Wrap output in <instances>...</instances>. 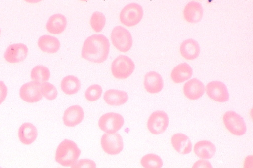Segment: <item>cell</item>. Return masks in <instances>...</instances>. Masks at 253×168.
Listing matches in <instances>:
<instances>
[{
	"label": "cell",
	"mask_w": 253,
	"mask_h": 168,
	"mask_svg": "<svg viewBox=\"0 0 253 168\" xmlns=\"http://www.w3.org/2000/svg\"><path fill=\"white\" fill-rule=\"evenodd\" d=\"M253 157L249 155L246 157L243 164V168H253Z\"/></svg>",
	"instance_id": "cell-34"
},
{
	"label": "cell",
	"mask_w": 253,
	"mask_h": 168,
	"mask_svg": "<svg viewBox=\"0 0 253 168\" xmlns=\"http://www.w3.org/2000/svg\"><path fill=\"white\" fill-rule=\"evenodd\" d=\"M84 116V110L81 106H72L65 111L63 117V123L68 127H75L82 122Z\"/></svg>",
	"instance_id": "cell-16"
},
{
	"label": "cell",
	"mask_w": 253,
	"mask_h": 168,
	"mask_svg": "<svg viewBox=\"0 0 253 168\" xmlns=\"http://www.w3.org/2000/svg\"><path fill=\"white\" fill-rule=\"evenodd\" d=\"M223 122L227 129L235 136H243L246 132V125L243 118L234 111L226 112Z\"/></svg>",
	"instance_id": "cell-6"
},
{
	"label": "cell",
	"mask_w": 253,
	"mask_h": 168,
	"mask_svg": "<svg viewBox=\"0 0 253 168\" xmlns=\"http://www.w3.org/2000/svg\"><path fill=\"white\" fill-rule=\"evenodd\" d=\"M71 168H97V165L91 160L84 159L77 161Z\"/></svg>",
	"instance_id": "cell-31"
},
{
	"label": "cell",
	"mask_w": 253,
	"mask_h": 168,
	"mask_svg": "<svg viewBox=\"0 0 253 168\" xmlns=\"http://www.w3.org/2000/svg\"><path fill=\"white\" fill-rule=\"evenodd\" d=\"M67 26L66 17L60 14H56L49 18L46 24V28L50 33L58 35L66 30Z\"/></svg>",
	"instance_id": "cell-22"
},
{
	"label": "cell",
	"mask_w": 253,
	"mask_h": 168,
	"mask_svg": "<svg viewBox=\"0 0 253 168\" xmlns=\"http://www.w3.org/2000/svg\"><path fill=\"white\" fill-rule=\"evenodd\" d=\"M1 28H0V36H1Z\"/></svg>",
	"instance_id": "cell-36"
},
{
	"label": "cell",
	"mask_w": 253,
	"mask_h": 168,
	"mask_svg": "<svg viewBox=\"0 0 253 168\" xmlns=\"http://www.w3.org/2000/svg\"><path fill=\"white\" fill-rule=\"evenodd\" d=\"M28 54V49L24 44L10 45L4 53V58L9 63L14 64L23 61Z\"/></svg>",
	"instance_id": "cell-12"
},
{
	"label": "cell",
	"mask_w": 253,
	"mask_h": 168,
	"mask_svg": "<svg viewBox=\"0 0 253 168\" xmlns=\"http://www.w3.org/2000/svg\"><path fill=\"white\" fill-rule=\"evenodd\" d=\"M164 85L162 77L156 72H149L145 76L144 86L149 93L156 94L160 92L164 88Z\"/></svg>",
	"instance_id": "cell-15"
},
{
	"label": "cell",
	"mask_w": 253,
	"mask_h": 168,
	"mask_svg": "<svg viewBox=\"0 0 253 168\" xmlns=\"http://www.w3.org/2000/svg\"><path fill=\"white\" fill-rule=\"evenodd\" d=\"M194 152L196 155L201 159L209 160L214 157L216 152V148L212 142L203 140L195 144Z\"/></svg>",
	"instance_id": "cell-23"
},
{
	"label": "cell",
	"mask_w": 253,
	"mask_h": 168,
	"mask_svg": "<svg viewBox=\"0 0 253 168\" xmlns=\"http://www.w3.org/2000/svg\"><path fill=\"white\" fill-rule=\"evenodd\" d=\"M135 65L133 60L128 56L120 55L113 62L111 71L114 77L118 79L129 78L133 73Z\"/></svg>",
	"instance_id": "cell-3"
},
{
	"label": "cell",
	"mask_w": 253,
	"mask_h": 168,
	"mask_svg": "<svg viewBox=\"0 0 253 168\" xmlns=\"http://www.w3.org/2000/svg\"><path fill=\"white\" fill-rule=\"evenodd\" d=\"M141 163L144 168H162L164 164L162 158L154 154H149L143 156Z\"/></svg>",
	"instance_id": "cell-27"
},
{
	"label": "cell",
	"mask_w": 253,
	"mask_h": 168,
	"mask_svg": "<svg viewBox=\"0 0 253 168\" xmlns=\"http://www.w3.org/2000/svg\"><path fill=\"white\" fill-rule=\"evenodd\" d=\"M81 153V150L74 142L65 140L57 147L55 160L62 166H72L78 161Z\"/></svg>",
	"instance_id": "cell-2"
},
{
	"label": "cell",
	"mask_w": 253,
	"mask_h": 168,
	"mask_svg": "<svg viewBox=\"0 0 253 168\" xmlns=\"http://www.w3.org/2000/svg\"><path fill=\"white\" fill-rule=\"evenodd\" d=\"M193 75L191 66L186 63H183L174 67L171 73V77L175 83L180 84L191 79Z\"/></svg>",
	"instance_id": "cell-19"
},
{
	"label": "cell",
	"mask_w": 253,
	"mask_h": 168,
	"mask_svg": "<svg viewBox=\"0 0 253 168\" xmlns=\"http://www.w3.org/2000/svg\"><path fill=\"white\" fill-rule=\"evenodd\" d=\"M171 144L175 151L180 154L186 155L192 151V143L184 134H174L171 138Z\"/></svg>",
	"instance_id": "cell-18"
},
{
	"label": "cell",
	"mask_w": 253,
	"mask_h": 168,
	"mask_svg": "<svg viewBox=\"0 0 253 168\" xmlns=\"http://www.w3.org/2000/svg\"><path fill=\"white\" fill-rule=\"evenodd\" d=\"M183 90L187 98L191 100H197L204 95L205 88L200 80L194 78L185 83Z\"/></svg>",
	"instance_id": "cell-13"
},
{
	"label": "cell",
	"mask_w": 253,
	"mask_h": 168,
	"mask_svg": "<svg viewBox=\"0 0 253 168\" xmlns=\"http://www.w3.org/2000/svg\"><path fill=\"white\" fill-rule=\"evenodd\" d=\"M8 88L3 81H0V105L5 100L8 94Z\"/></svg>",
	"instance_id": "cell-32"
},
{
	"label": "cell",
	"mask_w": 253,
	"mask_h": 168,
	"mask_svg": "<svg viewBox=\"0 0 253 168\" xmlns=\"http://www.w3.org/2000/svg\"><path fill=\"white\" fill-rule=\"evenodd\" d=\"M169 118L167 114L163 111L154 112L147 121V128L153 135H160L167 129Z\"/></svg>",
	"instance_id": "cell-7"
},
{
	"label": "cell",
	"mask_w": 253,
	"mask_h": 168,
	"mask_svg": "<svg viewBox=\"0 0 253 168\" xmlns=\"http://www.w3.org/2000/svg\"><path fill=\"white\" fill-rule=\"evenodd\" d=\"M40 1H28L27 2L28 3H38V2H39Z\"/></svg>",
	"instance_id": "cell-35"
},
{
	"label": "cell",
	"mask_w": 253,
	"mask_h": 168,
	"mask_svg": "<svg viewBox=\"0 0 253 168\" xmlns=\"http://www.w3.org/2000/svg\"><path fill=\"white\" fill-rule=\"evenodd\" d=\"M105 102L112 106H120L125 104L129 100L126 92L116 89L107 90L104 95Z\"/></svg>",
	"instance_id": "cell-20"
},
{
	"label": "cell",
	"mask_w": 253,
	"mask_h": 168,
	"mask_svg": "<svg viewBox=\"0 0 253 168\" xmlns=\"http://www.w3.org/2000/svg\"><path fill=\"white\" fill-rule=\"evenodd\" d=\"M81 87L79 79L74 76H68L62 79L61 88L67 95H74L78 93Z\"/></svg>",
	"instance_id": "cell-25"
},
{
	"label": "cell",
	"mask_w": 253,
	"mask_h": 168,
	"mask_svg": "<svg viewBox=\"0 0 253 168\" xmlns=\"http://www.w3.org/2000/svg\"><path fill=\"white\" fill-rule=\"evenodd\" d=\"M0 168H2V167H0Z\"/></svg>",
	"instance_id": "cell-37"
},
{
	"label": "cell",
	"mask_w": 253,
	"mask_h": 168,
	"mask_svg": "<svg viewBox=\"0 0 253 168\" xmlns=\"http://www.w3.org/2000/svg\"><path fill=\"white\" fill-rule=\"evenodd\" d=\"M110 43L102 34H95L84 41L82 50V56L89 62L100 64L108 58L110 52Z\"/></svg>",
	"instance_id": "cell-1"
},
{
	"label": "cell",
	"mask_w": 253,
	"mask_h": 168,
	"mask_svg": "<svg viewBox=\"0 0 253 168\" xmlns=\"http://www.w3.org/2000/svg\"><path fill=\"white\" fill-rule=\"evenodd\" d=\"M192 168H213V167L209 161L201 159L194 163Z\"/></svg>",
	"instance_id": "cell-33"
},
{
	"label": "cell",
	"mask_w": 253,
	"mask_h": 168,
	"mask_svg": "<svg viewBox=\"0 0 253 168\" xmlns=\"http://www.w3.org/2000/svg\"><path fill=\"white\" fill-rule=\"evenodd\" d=\"M112 43L121 52H127L133 46V38L130 32L121 26L115 27L111 34Z\"/></svg>",
	"instance_id": "cell-4"
},
{
	"label": "cell",
	"mask_w": 253,
	"mask_h": 168,
	"mask_svg": "<svg viewBox=\"0 0 253 168\" xmlns=\"http://www.w3.org/2000/svg\"><path fill=\"white\" fill-rule=\"evenodd\" d=\"M200 52L201 49L199 43L192 39L184 40L180 46L181 56L187 60H194L197 59Z\"/></svg>",
	"instance_id": "cell-21"
},
{
	"label": "cell",
	"mask_w": 253,
	"mask_h": 168,
	"mask_svg": "<svg viewBox=\"0 0 253 168\" xmlns=\"http://www.w3.org/2000/svg\"><path fill=\"white\" fill-rule=\"evenodd\" d=\"M19 95L25 102H38L43 97L41 91V85L33 81L26 83L20 88Z\"/></svg>",
	"instance_id": "cell-9"
},
{
	"label": "cell",
	"mask_w": 253,
	"mask_h": 168,
	"mask_svg": "<svg viewBox=\"0 0 253 168\" xmlns=\"http://www.w3.org/2000/svg\"><path fill=\"white\" fill-rule=\"evenodd\" d=\"M38 44L42 51L49 54L57 52L60 47V43L57 38L47 35L41 36Z\"/></svg>",
	"instance_id": "cell-24"
},
{
	"label": "cell",
	"mask_w": 253,
	"mask_h": 168,
	"mask_svg": "<svg viewBox=\"0 0 253 168\" xmlns=\"http://www.w3.org/2000/svg\"><path fill=\"white\" fill-rule=\"evenodd\" d=\"M101 146L105 153L116 155L122 152L124 145L123 139L118 133H105L101 138Z\"/></svg>",
	"instance_id": "cell-11"
},
{
	"label": "cell",
	"mask_w": 253,
	"mask_h": 168,
	"mask_svg": "<svg viewBox=\"0 0 253 168\" xmlns=\"http://www.w3.org/2000/svg\"><path fill=\"white\" fill-rule=\"evenodd\" d=\"M103 90L102 87L98 84H93L89 86L85 91V96L89 102H95L102 96Z\"/></svg>",
	"instance_id": "cell-29"
},
{
	"label": "cell",
	"mask_w": 253,
	"mask_h": 168,
	"mask_svg": "<svg viewBox=\"0 0 253 168\" xmlns=\"http://www.w3.org/2000/svg\"><path fill=\"white\" fill-rule=\"evenodd\" d=\"M41 91L43 96L48 100H54L57 96V90L55 87L49 82L41 85Z\"/></svg>",
	"instance_id": "cell-30"
},
{
	"label": "cell",
	"mask_w": 253,
	"mask_h": 168,
	"mask_svg": "<svg viewBox=\"0 0 253 168\" xmlns=\"http://www.w3.org/2000/svg\"><path fill=\"white\" fill-rule=\"evenodd\" d=\"M206 92L209 98L218 103L226 102L230 98L227 86L220 81H213L208 83Z\"/></svg>",
	"instance_id": "cell-10"
},
{
	"label": "cell",
	"mask_w": 253,
	"mask_h": 168,
	"mask_svg": "<svg viewBox=\"0 0 253 168\" xmlns=\"http://www.w3.org/2000/svg\"><path fill=\"white\" fill-rule=\"evenodd\" d=\"M90 23L91 28L95 32H100L106 24L105 16L100 12H95L91 17Z\"/></svg>",
	"instance_id": "cell-28"
},
{
	"label": "cell",
	"mask_w": 253,
	"mask_h": 168,
	"mask_svg": "<svg viewBox=\"0 0 253 168\" xmlns=\"http://www.w3.org/2000/svg\"><path fill=\"white\" fill-rule=\"evenodd\" d=\"M203 8L201 3L192 1L188 3L183 10L184 19L190 23L199 22L203 16Z\"/></svg>",
	"instance_id": "cell-14"
},
{
	"label": "cell",
	"mask_w": 253,
	"mask_h": 168,
	"mask_svg": "<svg viewBox=\"0 0 253 168\" xmlns=\"http://www.w3.org/2000/svg\"><path fill=\"white\" fill-rule=\"evenodd\" d=\"M124 123L123 117L119 114L110 112L103 115L99 121L100 128L108 134L116 133Z\"/></svg>",
	"instance_id": "cell-8"
},
{
	"label": "cell",
	"mask_w": 253,
	"mask_h": 168,
	"mask_svg": "<svg viewBox=\"0 0 253 168\" xmlns=\"http://www.w3.org/2000/svg\"><path fill=\"white\" fill-rule=\"evenodd\" d=\"M50 77V72L47 67L43 65H38L34 67L31 72V78L39 84L47 82Z\"/></svg>",
	"instance_id": "cell-26"
},
{
	"label": "cell",
	"mask_w": 253,
	"mask_h": 168,
	"mask_svg": "<svg viewBox=\"0 0 253 168\" xmlns=\"http://www.w3.org/2000/svg\"><path fill=\"white\" fill-rule=\"evenodd\" d=\"M142 6L137 3L126 5L121 11L120 20L126 27H133L140 23L143 17Z\"/></svg>",
	"instance_id": "cell-5"
},
{
	"label": "cell",
	"mask_w": 253,
	"mask_h": 168,
	"mask_svg": "<svg viewBox=\"0 0 253 168\" xmlns=\"http://www.w3.org/2000/svg\"><path fill=\"white\" fill-rule=\"evenodd\" d=\"M38 135L37 129L33 124L25 123L19 129L18 137L20 142L24 145L33 144L36 140Z\"/></svg>",
	"instance_id": "cell-17"
}]
</instances>
